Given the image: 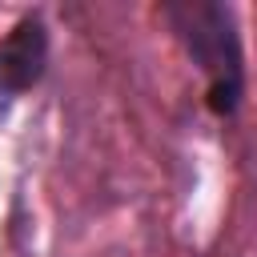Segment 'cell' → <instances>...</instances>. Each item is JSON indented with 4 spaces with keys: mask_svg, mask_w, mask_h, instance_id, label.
I'll return each mask as SVG.
<instances>
[{
    "mask_svg": "<svg viewBox=\"0 0 257 257\" xmlns=\"http://www.w3.org/2000/svg\"><path fill=\"white\" fill-rule=\"evenodd\" d=\"M44 72H48V28L40 12H28L0 40V116L28 88H36Z\"/></svg>",
    "mask_w": 257,
    "mask_h": 257,
    "instance_id": "cell-2",
    "label": "cell"
},
{
    "mask_svg": "<svg viewBox=\"0 0 257 257\" xmlns=\"http://www.w3.org/2000/svg\"><path fill=\"white\" fill-rule=\"evenodd\" d=\"M173 36L189 60L205 72V104L213 116H233L245 100V48L237 32V12L217 0H177L165 4Z\"/></svg>",
    "mask_w": 257,
    "mask_h": 257,
    "instance_id": "cell-1",
    "label": "cell"
}]
</instances>
